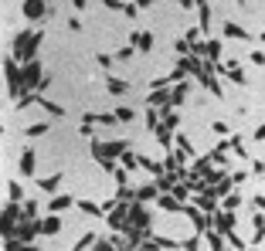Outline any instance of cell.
Instances as JSON below:
<instances>
[{"label":"cell","instance_id":"cell-21","mask_svg":"<svg viewBox=\"0 0 265 251\" xmlns=\"http://www.w3.org/2000/svg\"><path fill=\"white\" fill-rule=\"evenodd\" d=\"M255 207H258V211H265V194H255V200H252Z\"/></svg>","mask_w":265,"mask_h":251},{"label":"cell","instance_id":"cell-23","mask_svg":"<svg viewBox=\"0 0 265 251\" xmlns=\"http://www.w3.org/2000/svg\"><path fill=\"white\" fill-rule=\"evenodd\" d=\"M11 251H37V248H17V241L11 244Z\"/></svg>","mask_w":265,"mask_h":251},{"label":"cell","instance_id":"cell-16","mask_svg":"<svg viewBox=\"0 0 265 251\" xmlns=\"http://www.w3.org/2000/svg\"><path fill=\"white\" fill-rule=\"evenodd\" d=\"M184 92H187L184 85H180V89H173V92H170V102H173V105H180V102H184Z\"/></svg>","mask_w":265,"mask_h":251},{"label":"cell","instance_id":"cell-8","mask_svg":"<svg viewBox=\"0 0 265 251\" xmlns=\"http://www.w3.org/2000/svg\"><path fill=\"white\" fill-rule=\"evenodd\" d=\"M11 221H17V207H7V211H4V234H11Z\"/></svg>","mask_w":265,"mask_h":251},{"label":"cell","instance_id":"cell-5","mask_svg":"<svg viewBox=\"0 0 265 251\" xmlns=\"http://www.w3.org/2000/svg\"><path fill=\"white\" fill-rule=\"evenodd\" d=\"M37 78H41V65H37V61H31V65L24 68V85H34Z\"/></svg>","mask_w":265,"mask_h":251},{"label":"cell","instance_id":"cell-24","mask_svg":"<svg viewBox=\"0 0 265 251\" xmlns=\"http://www.w3.org/2000/svg\"><path fill=\"white\" fill-rule=\"evenodd\" d=\"M139 4H153V0H139Z\"/></svg>","mask_w":265,"mask_h":251},{"label":"cell","instance_id":"cell-14","mask_svg":"<svg viewBox=\"0 0 265 251\" xmlns=\"http://www.w3.org/2000/svg\"><path fill=\"white\" fill-rule=\"evenodd\" d=\"M150 102H153V105H167V102H170V95H167V92H153Z\"/></svg>","mask_w":265,"mask_h":251},{"label":"cell","instance_id":"cell-7","mask_svg":"<svg viewBox=\"0 0 265 251\" xmlns=\"http://www.w3.org/2000/svg\"><path fill=\"white\" fill-rule=\"evenodd\" d=\"M58 180H61V173H55V177H45V180H37V187L51 194V190H58Z\"/></svg>","mask_w":265,"mask_h":251},{"label":"cell","instance_id":"cell-22","mask_svg":"<svg viewBox=\"0 0 265 251\" xmlns=\"http://www.w3.org/2000/svg\"><path fill=\"white\" fill-rule=\"evenodd\" d=\"M255 139H265V126H258V129H255Z\"/></svg>","mask_w":265,"mask_h":251},{"label":"cell","instance_id":"cell-10","mask_svg":"<svg viewBox=\"0 0 265 251\" xmlns=\"http://www.w3.org/2000/svg\"><path fill=\"white\" fill-rule=\"evenodd\" d=\"M224 34H228V37H245V41H248V34H245V31H242V27H238V24H224Z\"/></svg>","mask_w":265,"mask_h":251},{"label":"cell","instance_id":"cell-4","mask_svg":"<svg viewBox=\"0 0 265 251\" xmlns=\"http://www.w3.org/2000/svg\"><path fill=\"white\" fill-rule=\"evenodd\" d=\"M37 231H41V234H58V231H61V221H58V217H45V221L37 224Z\"/></svg>","mask_w":265,"mask_h":251},{"label":"cell","instance_id":"cell-20","mask_svg":"<svg viewBox=\"0 0 265 251\" xmlns=\"http://www.w3.org/2000/svg\"><path fill=\"white\" fill-rule=\"evenodd\" d=\"M7 190H11V200H21V187H17V183H11Z\"/></svg>","mask_w":265,"mask_h":251},{"label":"cell","instance_id":"cell-18","mask_svg":"<svg viewBox=\"0 0 265 251\" xmlns=\"http://www.w3.org/2000/svg\"><path fill=\"white\" fill-rule=\"evenodd\" d=\"M116 119H119V122H129V119H133V109H116Z\"/></svg>","mask_w":265,"mask_h":251},{"label":"cell","instance_id":"cell-15","mask_svg":"<svg viewBox=\"0 0 265 251\" xmlns=\"http://www.w3.org/2000/svg\"><path fill=\"white\" fill-rule=\"evenodd\" d=\"M136 41H139V51H150L153 48V34H139Z\"/></svg>","mask_w":265,"mask_h":251},{"label":"cell","instance_id":"cell-11","mask_svg":"<svg viewBox=\"0 0 265 251\" xmlns=\"http://www.w3.org/2000/svg\"><path fill=\"white\" fill-rule=\"evenodd\" d=\"M126 89H129L126 81H119V78H109V92H112V95H123Z\"/></svg>","mask_w":265,"mask_h":251},{"label":"cell","instance_id":"cell-3","mask_svg":"<svg viewBox=\"0 0 265 251\" xmlns=\"http://www.w3.org/2000/svg\"><path fill=\"white\" fill-rule=\"evenodd\" d=\"M68 207H75L71 197H55V200L48 204V211H51V214H61V211H68Z\"/></svg>","mask_w":265,"mask_h":251},{"label":"cell","instance_id":"cell-6","mask_svg":"<svg viewBox=\"0 0 265 251\" xmlns=\"http://www.w3.org/2000/svg\"><path fill=\"white\" fill-rule=\"evenodd\" d=\"M21 173H34V149H24V156H21Z\"/></svg>","mask_w":265,"mask_h":251},{"label":"cell","instance_id":"cell-2","mask_svg":"<svg viewBox=\"0 0 265 251\" xmlns=\"http://www.w3.org/2000/svg\"><path fill=\"white\" fill-rule=\"evenodd\" d=\"M126 221H129V207H119V211L109 214V224L112 228H126Z\"/></svg>","mask_w":265,"mask_h":251},{"label":"cell","instance_id":"cell-1","mask_svg":"<svg viewBox=\"0 0 265 251\" xmlns=\"http://www.w3.org/2000/svg\"><path fill=\"white\" fill-rule=\"evenodd\" d=\"M24 17L27 21H41L45 17V0H24Z\"/></svg>","mask_w":265,"mask_h":251},{"label":"cell","instance_id":"cell-25","mask_svg":"<svg viewBox=\"0 0 265 251\" xmlns=\"http://www.w3.org/2000/svg\"><path fill=\"white\" fill-rule=\"evenodd\" d=\"M238 4H242V0H238Z\"/></svg>","mask_w":265,"mask_h":251},{"label":"cell","instance_id":"cell-17","mask_svg":"<svg viewBox=\"0 0 265 251\" xmlns=\"http://www.w3.org/2000/svg\"><path fill=\"white\" fill-rule=\"evenodd\" d=\"M238 200H242V197L231 194V197H224V204H221V207H224V211H235V207H238Z\"/></svg>","mask_w":265,"mask_h":251},{"label":"cell","instance_id":"cell-9","mask_svg":"<svg viewBox=\"0 0 265 251\" xmlns=\"http://www.w3.org/2000/svg\"><path fill=\"white\" fill-rule=\"evenodd\" d=\"M224 75H228V78H235V81H238V85H242V81H245V71L238 68V65H235V61H231L228 68H224Z\"/></svg>","mask_w":265,"mask_h":251},{"label":"cell","instance_id":"cell-26","mask_svg":"<svg viewBox=\"0 0 265 251\" xmlns=\"http://www.w3.org/2000/svg\"><path fill=\"white\" fill-rule=\"evenodd\" d=\"M248 251H252V248H248Z\"/></svg>","mask_w":265,"mask_h":251},{"label":"cell","instance_id":"cell-13","mask_svg":"<svg viewBox=\"0 0 265 251\" xmlns=\"http://www.w3.org/2000/svg\"><path fill=\"white\" fill-rule=\"evenodd\" d=\"M153 197H157V187H139L136 200H153Z\"/></svg>","mask_w":265,"mask_h":251},{"label":"cell","instance_id":"cell-19","mask_svg":"<svg viewBox=\"0 0 265 251\" xmlns=\"http://www.w3.org/2000/svg\"><path fill=\"white\" fill-rule=\"evenodd\" d=\"M45 129H48L45 122H34V126H31V129H27V136H41V133H45Z\"/></svg>","mask_w":265,"mask_h":251},{"label":"cell","instance_id":"cell-12","mask_svg":"<svg viewBox=\"0 0 265 251\" xmlns=\"http://www.w3.org/2000/svg\"><path fill=\"white\" fill-rule=\"evenodd\" d=\"M82 211H85V214H95V217H99V214H102V207H99V204H92V200H82Z\"/></svg>","mask_w":265,"mask_h":251}]
</instances>
